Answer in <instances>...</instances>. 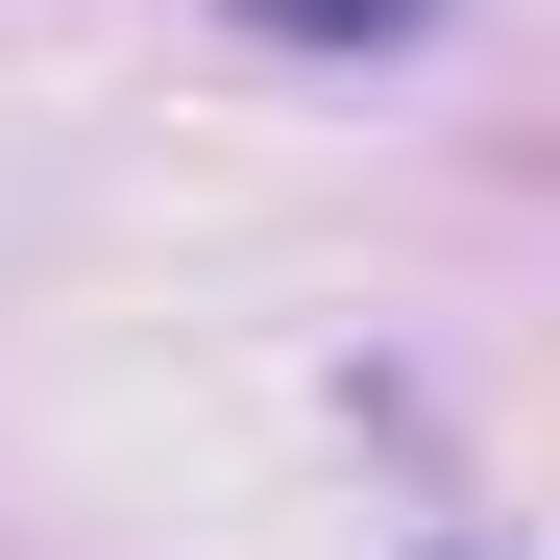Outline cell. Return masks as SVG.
I'll use <instances>...</instances> for the list:
<instances>
[{
	"instance_id": "obj_1",
	"label": "cell",
	"mask_w": 560,
	"mask_h": 560,
	"mask_svg": "<svg viewBox=\"0 0 560 560\" xmlns=\"http://www.w3.org/2000/svg\"><path fill=\"white\" fill-rule=\"evenodd\" d=\"M268 49H390V25H439V0H244Z\"/></svg>"
}]
</instances>
